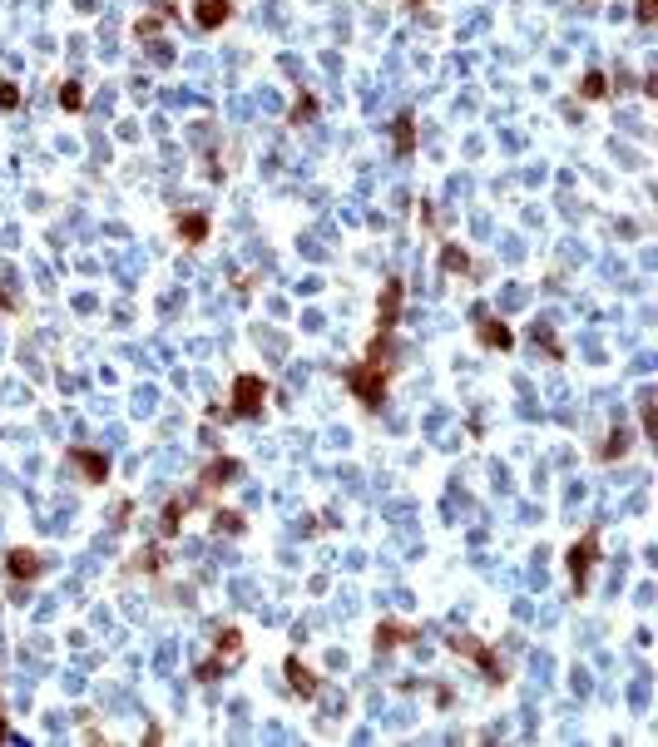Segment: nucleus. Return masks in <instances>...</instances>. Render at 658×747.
Returning <instances> with one entry per match:
<instances>
[{"instance_id": "5", "label": "nucleus", "mask_w": 658, "mask_h": 747, "mask_svg": "<svg viewBox=\"0 0 658 747\" xmlns=\"http://www.w3.org/2000/svg\"><path fill=\"white\" fill-rule=\"evenodd\" d=\"M485 342H500V347H505V342H510V332H505V327H485Z\"/></svg>"}, {"instance_id": "2", "label": "nucleus", "mask_w": 658, "mask_h": 747, "mask_svg": "<svg viewBox=\"0 0 658 747\" xmlns=\"http://www.w3.org/2000/svg\"><path fill=\"white\" fill-rule=\"evenodd\" d=\"M253 396H258V376H238V411H253L258 406Z\"/></svg>"}, {"instance_id": "1", "label": "nucleus", "mask_w": 658, "mask_h": 747, "mask_svg": "<svg viewBox=\"0 0 658 747\" xmlns=\"http://www.w3.org/2000/svg\"><path fill=\"white\" fill-rule=\"evenodd\" d=\"M218 20H228V0H198V25H218Z\"/></svg>"}, {"instance_id": "3", "label": "nucleus", "mask_w": 658, "mask_h": 747, "mask_svg": "<svg viewBox=\"0 0 658 747\" xmlns=\"http://www.w3.org/2000/svg\"><path fill=\"white\" fill-rule=\"evenodd\" d=\"M292 683H297L302 693H312V688H317V683H312V673H307V668H297V663H292Z\"/></svg>"}, {"instance_id": "4", "label": "nucleus", "mask_w": 658, "mask_h": 747, "mask_svg": "<svg viewBox=\"0 0 658 747\" xmlns=\"http://www.w3.org/2000/svg\"><path fill=\"white\" fill-rule=\"evenodd\" d=\"M11 569H15V574H35V555H15Z\"/></svg>"}]
</instances>
